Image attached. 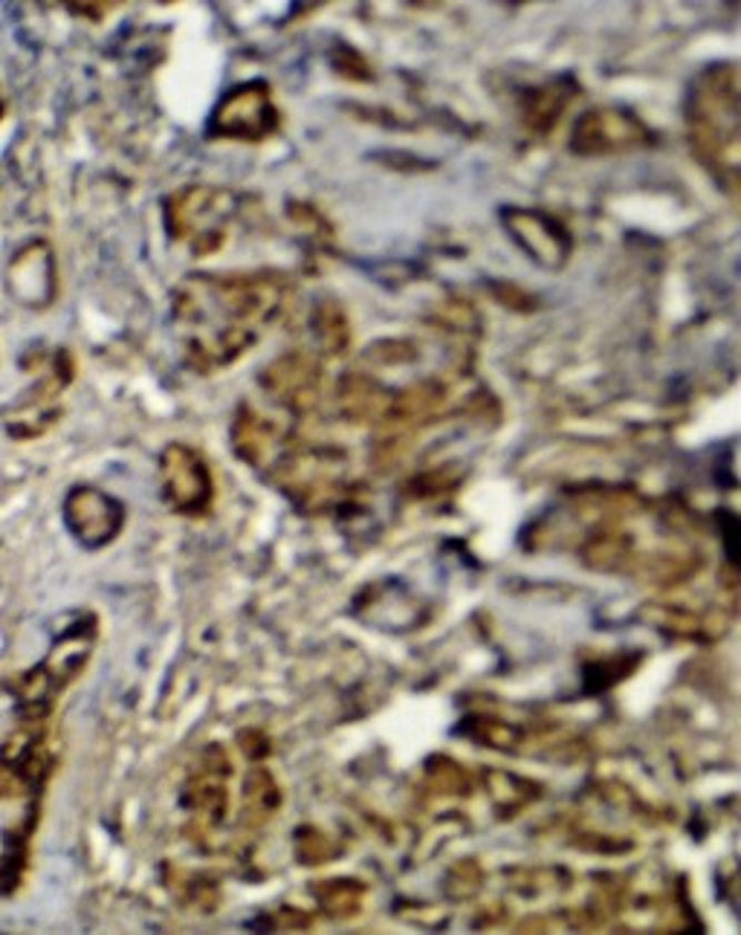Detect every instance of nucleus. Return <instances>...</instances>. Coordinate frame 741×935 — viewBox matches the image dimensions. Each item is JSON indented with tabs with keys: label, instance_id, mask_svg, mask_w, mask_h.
Returning a JSON list of instances; mask_svg holds the SVG:
<instances>
[{
	"label": "nucleus",
	"instance_id": "obj_1",
	"mask_svg": "<svg viewBox=\"0 0 741 935\" xmlns=\"http://www.w3.org/2000/svg\"><path fill=\"white\" fill-rule=\"evenodd\" d=\"M293 279L279 270L194 273L174 290V324L183 360L198 374L227 369L290 313Z\"/></svg>",
	"mask_w": 741,
	"mask_h": 935
},
{
	"label": "nucleus",
	"instance_id": "obj_2",
	"mask_svg": "<svg viewBox=\"0 0 741 935\" xmlns=\"http://www.w3.org/2000/svg\"><path fill=\"white\" fill-rule=\"evenodd\" d=\"M52 765L44 722L23 724L0 747V895L16 892L27 875Z\"/></svg>",
	"mask_w": 741,
	"mask_h": 935
},
{
	"label": "nucleus",
	"instance_id": "obj_3",
	"mask_svg": "<svg viewBox=\"0 0 741 935\" xmlns=\"http://www.w3.org/2000/svg\"><path fill=\"white\" fill-rule=\"evenodd\" d=\"M690 151L727 194L739 192L741 88L739 67L719 61L695 76L683 102Z\"/></svg>",
	"mask_w": 741,
	"mask_h": 935
},
{
	"label": "nucleus",
	"instance_id": "obj_4",
	"mask_svg": "<svg viewBox=\"0 0 741 935\" xmlns=\"http://www.w3.org/2000/svg\"><path fill=\"white\" fill-rule=\"evenodd\" d=\"M241 212V198L221 185H183L166 198V229L194 259L221 252Z\"/></svg>",
	"mask_w": 741,
	"mask_h": 935
},
{
	"label": "nucleus",
	"instance_id": "obj_5",
	"mask_svg": "<svg viewBox=\"0 0 741 935\" xmlns=\"http://www.w3.org/2000/svg\"><path fill=\"white\" fill-rule=\"evenodd\" d=\"M96 646V617L84 614L61 634L56 646L50 649V655L38 663L36 670L18 681L16 695L23 704V713L30 722H44L50 715L52 701L59 698L61 690L73 684L76 675L88 666L90 655Z\"/></svg>",
	"mask_w": 741,
	"mask_h": 935
},
{
	"label": "nucleus",
	"instance_id": "obj_6",
	"mask_svg": "<svg viewBox=\"0 0 741 935\" xmlns=\"http://www.w3.org/2000/svg\"><path fill=\"white\" fill-rule=\"evenodd\" d=\"M279 128L281 111L270 84L267 81H243L218 102V108L209 117L206 133L212 140L258 145V142L270 140L272 133H279Z\"/></svg>",
	"mask_w": 741,
	"mask_h": 935
},
{
	"label": "nucleus",
	"instance_id": "obj_7",
	"mask_svg": "<svg viewBox=\"0 0 741 935\" xmlns=\"http://www.w3.org/2000/svg\"><path fill=\"white\" fill-rule=\"evenodd\" d=\"M658 142V133L634 111L620 104H597L573 122L568 145L580 157H611L643 151Z\"/></svg>",
	"mask_w": 741,
	"mask_h": 935
},
{
	"label": "nucleus",
	"instance_id": "obj_8",
	"mask_svg": "<svg viewBox=\"0 0 741 935\" xmlns=\"http://www.w3.org/2000/svg\"><path fill=\"white\" fill-rule=\"evenodd\" d=\"M162 499L174 513L203 519L214 507L212 466L189 443H169L160 458Z\"/></svg>",
	"mask_w": 741,
	"mask_h": 935
},
{
	"label": "nucleus",
	"instance_id": "obj_9",
	"mask_svg": "<svg viewBox=\"0 0 741 935\" xmlns=\"http://www.w3.org/2000/svg\"><path fill=\"white\" fill-rule=\"evenodd\" d=\"M229 780H232V758L223 744H209L191 767L183 788V805L191 811V828L212 834L229 817Z\"/></svg>",
	"mask_w": 741,
	"mask_h": 935
},
{
	"label": "nucleus",
	"instance_id": "obj_10",
	"mask_svg": "<svg viewBox=\"0 0 741 935\" xmlns=\"http://www.w3.org/2000/svg\"><path fill=\"white\" fill-rule=\"evenodd\" d=\"M507 235L542 270H562L573 252V235L557 214L542 209H504L501 212Z\"/></svg>",
	"mask_w": 741,
	"mask_h": 935
},
{
	"label": "nucleus",
	"instance_id": "obj_11",
	"mask_svg": "<svg viewBox=\"0 0 741 935\" xmlns=\"http://www.w3.org/2000/svg\"><path fill=\"white\" fill-rule=\"evenodd\" d=\"M261 389L293 418H308L322 403V365L304 351H287L261 371Z\"/></svg>",
	"mask_w": 741,
	"mask_h": 935
},
{
	"label": "nucleus",
	"instance_id": "obj_12",
	"mask_svg": "<svg viewBox=\"0 0 741 935\" xmlns=\"http://www.w3.org/2000/svg\"><path fill=\"white\" fill-rule=\"evenodd\" d=\"M67 527L84 547H104L122 533L126 507L96 486H76L64 501Z\"/></svg>",
	"mask_w": 741,
	"mask_h": 935
},
{
	"label": "nucleus",
	"instance_id": "obj_13",
	"mask_svg": "<svg viewBox=\"0 0 741 935\" xmlns=\"http://www.w3.org/2000/svg\"><path fill=\"white\" fill-rule=\"evenodd\" d=\"M293 432L284 426H279L276 420L261 414L252 405H241L236 414V423H232V446H236L238 458L247 461L252 470H258L261 475L272 470V464L279 461V455L284 452V446L290 443Z\"/></svg>",
	"mask_w": 741,
	"mask_h": 935
},
{
	"label": "nucleus",
	"instance_id": "obj_14",
	"mask_svg": "<svg viewBox=\"0 0 741 935\" xmlns=\"http://www.w3.org/2000/svg\"><path fill=\"white\" fill-rule=\"evenodd\" d=\"M391 398H394V391L362 371H351L337 385L339 414L353 426H380L391 409Z\"/></svg>",
	"mask_w": 741,
	"mask_h": 935
},
{
	"label": "nucleus",
	"instance_id": "obj_15",
	"mask_svg": "<svg viewBox=\"0 0 741 935\" xmlns=\"http://www.w3.org/2000/svg\"><path fill=\"white\" fill-rule=\"evenodd\" d=\"M577 93H580V88H577V81L571 76H559V79L544 81L539 88L524 90L519 99L521 125L528 128L530 133H537V137L551 133Z\"/></svg>",
	"mask_w": 741,
	"mask_h": 935
},
{
	"label": "nucleus",
	"instance_id": "obj_16",
	"mask_svg": "<svg viewBox=\"0 0 741 935\" xmlns=\"http://www.w3.org/2000/svg\"><path fill=\"white\" fill-rule=\"evenodd\" d=\"M284 794H281L279 780L267 771V767H252L247 782H243V808L241 817L247 828H264L276 814L281 811Z\"/></svg>",
	"mask_w": 741,
	"mask_h": 935
},
{
	"label": "nucleus",
	"instance_id": "obj_17",
	"mask_svg": "<svg viewBox=\"0 0 741 935\" xmlns=\"http://www.w3.org/2000/svg\"><path fill=\"white\" fill-rule=\"evenodd\" d=\"M647 620L663 634H675L687 641H710L721 634V626H715L707 614L692 612L687 605H649Z\"/></svg>",
	"mask_w": 741,
	"mask_h": 935
},
{
	"label": "nucleus",
	"instance_id": "obj_18",
	"mask_svg": "<svg viewBox=\"0 0 741 935\" xmlns=\"http://www.w3.org/2000/svg\"><path fill=\"white\" fill-rule=\"evenodd\" d=\"M313 898L328 918H357L362 913V904H366V884L353 881V877H331V881L313 884Z\"/></svg>",
	"mask_w": 741,
	"mask_h": 935
},
{
	"label": "nucleus",
	"instance_id": "obj_19",
	"mask_svg": "<svg viewBox=\"0 0 741 935\" xmlns=\"http://www.w3.org/2000/svg\"><path fill=\"white\" fill-rule=\"evenodd\" d=\"M487 791H490V803L495 808L499 817H513L519 811L528 808L530 803L539 800V785L537 782L524 780V776L507 774V771H490L484 776Z\"/></svg>",
	"mask_w": 741,
	"mask_h": 935
},
{
	"label": "nucleus",
	"instance_id": "obj_20",
	"mask_svg": "<svg viewBox=\"0 0 741 935\" xmlns=\"http://www.w3.org/2000/svg\"><path fill=\"white\" fill-rule=\"evenodd\" d=\"M310 328H313V336L319 342L328 356H342L351 348V319L342 310V304L324 299L313 308V316H310Z\"/></svg>",
	"mask_w": 741,
	"mask_h": 935
},
{
	"label": "nucleus",
	"instance_id": "obj_21",
	"mask_svg": "<svg viewBox=\"0 0 741 935\" xmlns=\"http://www.w3.org/2000/svg\"><path fill=\"white\" fill-rule=\"evenodd\" d=\"M427 782L438 796H467L472 791V776L467 767L447 756L432 758L427 765Z\"/></svg>",
	"mask_w": 741,
	"mask_h": 935
},
{
	"label": "nucleus",
	"instance_id": "obj_22",
	"mask_svg": "<svg viewBox=\"0 0 741 935\" xmlns=\"http://www.w3.org/2000/svg\"><path fill=\"white\" fill-rule=\"evenodd\" d=\"M463 730H467V736L487 744L492 751H515L524 744V730L513 722H501V718H475Z\"/></svg>",
	"mask_w": 741,
	"mask_h": 935
},
{
	"label": "nucleus",
	"instance_id": "obj_23",
	"mask_svg": "<svg viewBox=\"0 0 741 935\" xmlns=\"http://www.w3.org/2000/svg\"><path fill=\"white\" fill-rule=\"evenodd\" d=\"M339 855V843L322 828L304 825L296 832V861L304 866H322Z\"/></svg>",
	"mask_w": 741,
	"mask_h": 935
},
{
	"label": "nucleus",
	"instance_id": "obj_24",
	"mask_svg": "<svg viewBox=\"0 0 741 935\" xmlns=\"http://www.w3.org/2000/svg\"><path fill=\"white\" fill-rule=\"evenodd\" d=\"M180 904L194 909V913H214V906L221 904V889L212 877L206 875H183V884H174Z\"/></svg>",
	"mask_w": 741,
	"mask_h": 935
},
{
	"label": "nucleus",
	"instance_id": "obj_25",
	"mask_svg": "<svg viewBox=\"0 0 741 935\" xmlns=\"http://www.w3.org/2000/svg\"><path fill=\"white\" fill-rule=\"evenodd\" d=\"M481 884H484V872L475 861H461L452 866V872L447 875V892L449 898L455 901H470L472 895L481 892Z\"/></svg>",
	"mask_w": 741,
	"mask_h": 935
},
{
	"label": "nucleus",
	"instance_id": "obj_26",
	"mask_svg": "<svg viewBox=\"0 0 741 935\" xmlns=\"http://www.w3.org/2000/svg\"><path fill=\"white\" fill-rule=\"evenodd\" d=\"M270 927L276 929H310L313 927V918L301 909H293V906H281L279 913H272Z\"/></svg>",
	"mask_w": 741,
	"mask_h": 935
}]
</instances>
